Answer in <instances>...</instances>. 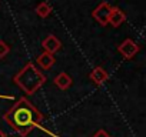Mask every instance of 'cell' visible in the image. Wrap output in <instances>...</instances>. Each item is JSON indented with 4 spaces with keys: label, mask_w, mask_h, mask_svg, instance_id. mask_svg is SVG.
Wrapping results in <instances>:
<instances>
[{
    "label": "cell",
    "mask_w": 146,
    "mask_h": 137,
    "mask_svg": "<svg viewBox=\"0 0 146 137\" xmlns=\"http://www.w3.org/2000/svg\"><path fill=\"white\" fill-rule=\"evenodd\" d=\"M9 53V46H6L5 41H0V57H5Z\"/></svg>",
    "instance_id": "11"
},
{
    "label": "cell",
    "mask_w": 146,
    "mask_h": 137,
    "mask_svg": "<svg viewBox=\"0 0 146 137\" xmlns=\"http://www.w3.org/2000/svg\"><path fill=\"white\" fill-rule=\"evenodd\" d=\"M93 137H110V136H109V134H108L105 130H99V131H98V133H96Z\"/></svg>",
    "instance_id": "12"
},
{
    "label": "cell",
    "mask_w": 146,
    "mask_h": 137,
    "mask_svg": "<svg viewBox=\"0 0 146 137\" xmlns=\"http://www.w3.org/2000/svg\"><path fill=\"white\" fill-rule=\"evenodd\" d=\"M54 63V57L50 54V53H43L42 56L37 57V64L42 67V68H50Z\"/></svg>",
    "instance_id": "8"
},
{
    "label": "cell",
    "mask_w": 146,
    "mask_h": 137,
    "mask_svg": "<svg viewBox=\"0 0 146 137\" xmlns=\"http://www.w3.org/2000/svg\"><path fill=\"white\" fill-rule=\"evenodd\" d=\"M110 13H112V9H110L106 3H103V5H100V6L95 10L93 16H95V19H96L98 22H100L102 24H106V23L109 22Z\"/></svg>",
    "instance_id": "3"
},
{
    "label": "cell",
    "mask_w": 146,
    "mask_h": 137,
    "mask_svg": "<svg viewBox=\"0 0 146 137\" xmlns=\"http://www.w3.org/2000/svg\"><path fill=\"white\" fill-rule=\"evenodd\" d=\"M90 79L96 83V84H102L105 80H108V73L100 67H96L95 70L90 73Z\"/></svg>",
    "instance_id": "7"
},
{
    "label": "cell",
    "mask_w": 146,
    "mask_h": 137,
    "mask_svg": "<svg viewBox=\"0 0 146 137\" xmlns=\"http://www.w3.org/2000/svg\"><path fill=\"white\" fill-rule=\"evenodd\" d=\"M43 47L47 50V53H54V51H57L59 49H60V41L56 39V37H53V36H49L44 41H43Z\"/></svg>",
    "instance_id": "5"
},
{
    "label": "cell",
    "mask_w": 146,
    "mask_h": 137,
    "mask_svg": "<svg viewBox=\"0 0 146 137\" xmlns=\"http://www.w3.org/2000/svg\"><path fill=\"white\" fill-rule=\"evenodd\" d=\"M123 20H125L123 12H120L119 9H112V13L109 16V23H112L113 26H119L120 23H123Z\"/></svg>",
    "instance_id": "9"
},
{
    "label": "cell",
    "mask_w": 146,
    "mask_h": 137,
    "mask_svg": "<svg viewBox=\"0 0 146 137\" xmlns=\"http://www.w3.org/2000/svg\"><path fill=\"white\" fill-rule=\"evenodd\" d=\"M44 76L35 68L32 63H29L23 70L15 77V83L27 94H33L43 83H44Z\"/></svg>",
    "instance_id": "2"
},
{
    "label": "cell",
    "mask_w": 146,
    "mask_h": 137,
    "mask_svg": "<svg viewBox=\"0 0 146 137\" xmlns=\"http://www.w3.org/2000/svg\"><path fill=\"white\" fill-rule=\"evenodd\" d=\"M119 51H120L126 59H132V57L136 54V51H137V46H136L132 40H126L125 43H122V44L119 46Z\"/></svg>",
    "instance_id": "4"
},
{
    "label": "cell",
    "mask_w": 146,
    "mask_h": 137,
    "mask_svg": "<svg viewBox=\"0 0 146 137\" xmlns=\"http://www.w3.org/2000/svg\"><path fill=\"white\" fill-rule=\"evenodd\" d=\"M54 83H56V86H57L59 89L66 90V89H69L70 84H72V77H70L69 74H66V73H60V74L54 79Z\"/></svg>",
    "instance_id": "6"
},
{
    "label": "cell",
    "mask_w": 146,
    "mask_h": 137,
    "mask_svg": "<svg viewBox=\"0 0 146 137\" xmlns=\"http://www.w3.org/2000/svg\"><path fill=\"white\" fill-rule=\"evenodd\" d=\"M43 116L37 111V109L35 106H32L26 99H20L6 114H5V120L12 126V128L15 131H17L22 137L27 136L29 131L33 127H39L43 131L52 134L49 130H46L43 126H40Z\"/></svg>",
    "instance_id": "1"
},
{
    "label": "cell",
    "mask_w": 146,
    "mask_h": 137,
    "mask_svg": "<svg viewBox=\"0 0 146 137\" xmlns=\"http://www.w3.org/2000/svg\"><path fill=\"white\" fill-rule=\"evenodd\" d=\"M0 137H7V136H6V133H5V131L0 130Z\"/></svg>",
    "instance_id": "13"
},
{
    "label": "cell",
    "mask_w": 146,
    "mask_h": 137,
    "mask_svg": "<svg viewBox=\"0 0 146 137\" xmlns=\"http://www.w3.org/2000/svg\"><path fill=\"white\" fill-rule=\"evenodd\" d=\"M37 13H39V16L44 17V16H47V14L50 13V7H49L46 3H42V5L37 6Z\"/></svg>",
    "instance_id": "10"
}]
</instances>
